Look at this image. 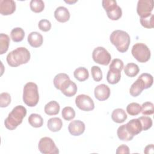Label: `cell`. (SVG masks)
<instances>
[{"label":"cell","instance_id":"24","mask_svg":"<svg viewBox=\"0 0 154 154\" xmlns=\"http://www.w3.org/2000/svg\"><path fill=\"white\" fill-rule=\"evenodd\" d=\"M124 68L125 73L129 77H135L140 72L139 67L137 64L134 63H129L127 64Z\"/></svg>","mask_w":154,"mask_h":154},{"label":"cell","instance_id":"32","mask_svg":"<svg viewBox=\"0 0 154 154\" xmlns=\"http://www.w3.org/2000/svg\"><path fill=\"white\" fill-rule=\"evenodd\" d=\"M69 76L68 75H67L66 73H60L57 74L54 78V85L55 86V87L59 90L60 87L61 86V85L62 84V83L65 81L66 79H69Z\"/></svg>","mask_w":154,"mask_h":154},{"label":"cell","instance_id":"21","mask_svg":"<svg viewBox=\"0 0 154 154\" xmlns=\"http://www.w3.org/2000/svg\"><path fill=\"white\" fill-rule=\"evenodd\" d=\"M47 126L51 131L54 132H58L61 129L63 126V122L59 117L51 118L47 122Z\"/></svg>","mask_w":154,"mask_h":154},{"label":"cell","instance_id":"26","mask_svg":"<svg viewBox=\"0 0 154 154\" xmlns=\"http://www.w3.org/2000/svg\"><path fill=\"white\" fill-rule=\"evenodd\" d=\"M28 123L34 128H40L43 125V119L40 114L32 113L28 117Z\"/></svg>","mask_w":154,"mask_h":154},{"label":"cell","instance_id":"29","mask_svg":"<svg viewBox=\"0 0 154 154\" xmlns=\"http://www.w3.org/2000/svg\"><path fill=\"white\" fill-rule=\"evenodd\" d=\"M141 106L137 102H132L128 105L126 111L131 116H137L141 112Z\"/></svg>","mask_w":154,"mask_h":154},{"label":"cell","instance_id":"35","mask_svg":"<svg viewBox=\"0 0 154 154\" xmlns=\"http://www.w3.org/2000/svg\"><path fill=\"white\" fill-rule=\"evenodd\" d=\"M138 119L141 122L143 131H147L152 127L153 123L150 117L147 116H141Z\"/></svg>","mask_w":154,"mask_h":154},{"label":"cell","instance_id":"1","mask_svg":"<svg viewBox=\"0 0 154 154\" xmlns=\"http://www.w3.org/2000/svg\"><path fill=\"white\" fill-rule=\"evenodd\" d=\"M30 52L26 48L19 47L8 53L6 60L10 66L16 67L27 63L30 60Z\"/></svg>","mask_w":154,"mask_h":154},{"label":"cell","instance_id":"12","mask_svg":"<svg viewBox=\"0 0 154 154\" xmlns=\"http://www.w3.org/2000/svg\"><path fill=\"white\" fill-rule=\"evenodd\" d=\"M94 96L99 101L108 99L110 96V89L109 87L104 84L97 85L94 88Z\"/></svg>","mask_w":154,"mask_h":154},{"label":"cell","instance_id":"40","mask_svg":"<svg viewBox=\"0 0 154 154\" xmlns=\"http://www.w3.org/2000/svg\"><path fill=\"white\" fill-rule=\"evenodd\" d=\"M38 26L41 31L47 32L51 28V23L47 19H42L39 21Z\"/></svg>","mask_w":154,"mask_h":154},{"label":"cell","instance_id":"11","mask_svg":"<svg viewBox=\"0 0 154 154\" xmlns=\"http://www.w3.org/2000/svg\"><path fill=\"white\" fill-rule=\"evenodd\" d=\"M77 86L76 84L69 79L64 81L60 87V90L67 97L73 96L77 91Z\"/></svg>","mask_w":154,"mask_h":154},{"label":"cell","instance_id":"15","mask_svg":"<svg viewBox=\"0 0 154 154\" xmlns=\"http://www.w3.org/2000/svg\"><path fill=\"white\" fill-rule=\"evenodd\" d=\"M126 128L129 133L132 136H135L140 134L142 130V126L138 119H133L125 124Z\"/></svg>","mask_w":154,"mask_h":154},{"label":"cell","instance_id":"37","mask_svg":"<svg viewBox=\"0 0 154 154\" xmlns=\"http://www.w3.org/2000/svg\"><path fill=\"white\" fill-rule=\"evenodd\" d=\"M91 72L92 77L95 81L99 82L102 80V72L99 66H92L91 69Z\"/></svg>","mask_w":154,"mask_h":154},{"label":"cell","instance_id":"36","mask_svg":"<svg viewBox=\"0 0 154 154\" xmlns=\"http://www.w3.org/2000/svg\"><path fill=\"white\" fill-rule=\"evenodd\" d=\"M11 96L9 93L4 92L0 94V106L1 108L7 107L11 103Z\"/></svg>","mask_w":154,"mask_h":154},{"label":"cell","instance_id":"17","mask_svg":"<svg viewBox=\"0 0 154 154\" xmlns=\"http://www.w3.org/2000/svg\"><path fill=\"white\" fill-rule=\"evenodd\" d=\"M144 89H146L145 84L143 81L138 77V79L131 85L129 89V93L132 96L137 97L139 96Z\"/></svg>","mask_w":154,"mask_h":154},{"label":"cell","instance_id":"6","mask_svg":"<svg viewBox=\"0 0 154 154\" xmlns=\"http://www.w3.org/2000/svg\"><path fill=\"white\" fill-rule=\"evenodd\" d=\"M102 7L105 10L108 17L112 20H117L122 16V8L117 5L116 1L103 0Z\"/></svg>","mask_w":154,"mask_h":154},{"label":"cell","instance_id":"14","mask_svg":"<svg viewBox=\"0 0 154 154\" xmlns=\"http://www.w3.org/2000/svg\"><path fill=\"white\" fill-rule=\"evenodd\" d=\"M16 10V2L13 0L0 1V13L4 16L13 14Z\"/></svg>","mask_w":154,"mask_h":154},{"label":"cell","instance_id":"20","mask_svg":"<svg viewBox=\"0 0 154 154\" xmlns=\"http://www.w3.org/2000/svg\"><path fill=\"white\" fill-rule=\"evenodd\" d=\"M60 106L59 103L55 100H52L45 105L44 110L46 114L49 116H54L58 114Z\"/></svg>","mask_w":154,"mask_h":154},{"label":"cell","instance_id":"42","mask_svg":"<svg viewBox=\"0 0 154 154\" xmlns=\"http://www.w3.org/2000/svg\"><path fill=\"white\" fill-rule=\"evenodd\" d=\"M144 153L148 154V153H154V146L153 144H149L147 146H146Z\"/></svg>","mask_w":154,"mask_h":154},{"label":"cell","instance_id":"5","mask_svg":"<svg viewBox=\"0 0 154 154\" xmlns=\"http://www.w3.org/2000/svg\"><path fill=\"white\" fill-rule=\"evenodd\" d=\"M133 57L140 63H146L149 60L151 55L150 51L146 45L137 43L133 45L131 50Z\"/></svg>","mask_w":154,"mask_h":154},{"label":"cell","instance_id":"27","mask_svg":"<svg viewBox=\"0 0 154 154\" xmlns=\"http://www.w3.org/2000/svg\"><path fill=\"white\" fill-rule=\"evenodd\" d=\"M11 38L14 42H20L23 40L25 37L24 30L20 27L14 28L10 33Z\"/></svg>","mask_w":154,"mask_h":154},{"label":"cell","instance_id":"2","mask_svg":"<svg viewBox=\"0 0 154 154\" xmlns=\"http://www.w3.org/2000/svg\"><path fill=\"white\" fill-rule=\"evenodd\" d=\"M26 109L22 105H17L9 113L4 121V125L7 129L12 131L15 129L23 121L26 115Z\"/></svg>","mask_w":154,"mask_h":154},{"label":"cell","instance_id":"31","mask_svg":"<svg viewBox=\"0 0 154 154\" xmlns=\"http://www.w3.org/2000/svg\"><path fill=\"white\" fill-rule=\"evenodd\" d=\"M140 23L141 25L146 28H153L154 27V16L152 13L150 15L140 17Z\"/></svg>","mask_w":154,"mask_h":154},{"label":"cell","instance_id":"8","mask_svg":"<svg viewBox=\"0 0 154 154\" xmlns=\"http://www.w3.org/2000/svg\"><path fill=\"white\" fill-rule=\"evenodd\" d=\"M40 152L43 154H57L59 150L52 138L48 137L42 138L38 144Z\"/></svg>","mask_w":154,"mask_h":154},{"label":"cell","instance_id":"9","mask_svg":"<svg viewBox=\"0 0 154 154\" xmlns=\"http://www.w3.org/2000/svg\"><path fill=\"white\" fill-rule=\"evenodd\" d=\"M76 106L84 111H90L94 108V103L93 99L86 94H79L75 99Z\"/></svg>","mask_w":154,"mask_h":154},{"label":"cell","instance_id":"39","mask_svg":"<svg viewBox=\"0 0 154 154\" xmlns=\"http://www.w3.org/2000/svg\"><path fill=\"white\" fill-rule=\"evenodd\" d=\"M124 67V64L122 60L119 58L113 59L109 65V69H116L120 71H122Z\"/></svg>","mask_w":154,"mask_h":154},{"label":"cell","instance_id":"41","mask_svg":"<svg viewBox=\"0 0 154 154\" xmlns=\"http://www.w3.org/2000/svg\"><path fill=\"white\" fill-rule=\"evenodd\" d=\"M130 153V151H129V147L125 144L119 146L116 150L117 154H121V153L126 154V153Z\"/></svg>","mask_w":154,"mask_h":154},{"label":"cell","instance_id":"10","mask_svg":"<svg viewBox=\"0 0 154 154\" xmlns=\"http://www.w3.org/2000/svg\"><path fill=\"white\" fill-rule=\"evenodd\" d=\"M153 8V0H139L138 1L137 12L140 17H146L152 14Z\"/></svg>","mask_w":154,"mask_h":154},{"label":"cell","instance_id":"16","mask_svg":"<svg viewBox=\"0 0 154 154\" xmlns=\"http://www.w3.org/2000/svg\"><path fill=\"white\" fill-rule=\"evenodd\" d=\"M70 13L67 8L60 6L54 11V17L59 22L64 23L67 22L70 19Z\"/></svg>","mask_w":154,"mask_h":154},{"label":"cell","instance_id":"18","mask_svg":"<svg viewBox=\"0 0 154 154\" xmlns=\"http://www.w3.org/2000/svg\"><path fill=\"white\" fill-rule=\"evenodd\" d=\"M28 42L32 47L38 48L42 46L43 42V38L40 33L34 31L28 34Z\"/></svg>","mask_w":154,"mask_h":154},{"label":"cell","instance_id":"23","mask_svg":"<svg viewBox=\"0 0 154 154\" xmlns=\"http://www.w3.org/2000/svg\"><path fill=\"white\" fill-rule=\"evenodd\" d=\"M73 75L75 79L78 81L82 82L87 80L89 77L88 70L83 67H79L76 69L73 72Z\"/></svg>","mask_w":154,"mask_h":154},{"label":"cell","instance_id":"43","mask_svg":"<svg viewBox=\"0 0 154 154\" xmlns=\"http://www.w3.org/2000/svg\"><path fill=\"white\" fill-rule=\"evenodd\" d=\"M77 1H65V2H67V3H68V4H73V3H75V2H76Z\"/></svg>","mask_w":154,"mask_h":154},{"label":"cell","instance_id":"38","mask_svg":"<svg viewBox=\"0 0 154 154\" xmlns=\"http://www.w3.org/2000/svg\"><path fill=\"white\" fill-rule=\"evenodd\" d=\"M144 82L145 84V86H146V89L150 88L152 84H153V76L147 73H143L142 74H141L139 76Z\"/></svg>","mask_w":154,"mask_h":154},{"label":"cell","instance_id":"3","mask_svg":"<svg viewBox=\"0 0 154 154\" xmlns=\"http://www.w3.org/2000/svg\"><path fill=\"white\" fill-rule=\"evenodd\" d=\"M109 40L111 43L116 46L117 51L122 53L128 51L131 43L129 34L125 31L120 29L112 31L109 36Z\"/></svg>","mask_w":154,"mask_h":154},{"label":"cell","instance_id":"22","mask_svg":"<svg viewBox=\"0 0 154 154\" xmlns=\"http://www.w3.org/2000/svg\"><path fill=\"white\" fill-rule=\"evenodd\" d=\"M121 78V71L116 69H109L107 75L106 79L109 84H116L119 82Z\"/></svg>","mask_w":154,"mask_h":154},{"label":"cell","instance_id":"34","mask_svg":"<svg viewBox=\"0 0 154 154\" xmlns=\"http://www.w3.org/2000/svg\"><path fill=\"white\" fill-rule=\"evenodd\" d=\"M141 106V113L143 115H151L154 112V105L153 103L150 102H146L143 103Z\"/></svg>","mask_w":154,"mask_h":154},{"label":"cell","instance_id":"19","mask_svg":"<svg viewBox=\"0 0 154 154\" xmlns=\"http://www.w3.org/2000/svg\"><path fill=\"white\" fill-rule=\"evenodd\" d=\"M127 114L125 111L122 108H117L113 110L111 114L112 120L117 123H122L127 119Z\"/></svg>","mask_w":154,"mask_h":154},{"label":"cell","instance_id":"28","mask_svg":"<svg viewBox=\"0 0 154 154\" xmlns=\"http://www.w3.org/2000/svg\"><path fill=\"white\" fill-rule=\"evenodd\" d=\"M10 37L8 35L1 33L0 34V54L2 55L5 53L9 47Z\"/></svg>","mask_w":154,"mask_h":154},{"label":"cell","instance_id":"13","mask_svg":"<svg viewBox=\"0 0 154 154\" xmlns=\"http://www.w3.org/2000/svg\"><path fill=\"white\" fill-rule=\"evenodd\" d=\"M85 128L84 123L78 120L71 122L68 126L69 132L73 136H79L82 134L85 131Z\"/></svg>","mask_w":154,"mask_h":154},{"label":"cell","instance_id":"25","mask_svg":"<svg viewBox=\"0 0 154 154\" xmlns=\"http://www.w3.org/2000/svg\"><path fill=\"white\" fill-rule=\"evenodd\" d=\"M117 134L119 138L122 141H129L133 139L134 136L131 135L126 128L125 125H121L119 127L117 131Z\"/></svg>","mask_w":154,"mask_h":154},{"label":"cell","instance_id":"33","mask_svg":"<svg viewBox=\"0 0 154 154\" xmlns=\"http://www.w3.org/2000/svg\"><path fill=\"white\" fill-rule=\"evenodd\" d=\"M63 118L67 121L71 120L75 117V111L72 107L66 106L64 107L61 112Z\"/></svg>","mask_w":154,"mask_h":154},{"label":"cell","instance_id":"30","mask_svg":"<svg viewBox=\"0 0 154 154\" xmlns=\"http://www.w3.org/2000/svg\"><path fill=\"white\" fill-rule=\"evenodd\" d=\"M30 8L34 13H40L45 8V3L42 0H31Z\"/></svg>","mask_w":154,"mask_h":154},{"label":"cell","instance_id":"7","mask_svg":"<svg viewBox=\"0 0 154 154\" xmlns=\"http://www.w3.org/2000/svg\"><path fill=\"white\" fill-rule=\"evenodd\" d=\"M92 58L94 61L97 64L107 66L109 64L111 59V54L103 47L99 46L93 51Z\"/></svg>","mask_w":154,"mask_h":154},{"label":"cell","instance_id":"4","mask_svg":"<svg viewBox=\"0 0 154 154\" xmlns=\"http://www.w3.org/2000/svg\"><path fill=\"white\" fill-rule=\"evenodd\" d=\"M23 102L29 107L35 106L39 100L37 85L33 82H27L23 90Z\"/></svg>","mask_w":154,"mask_h":154}]
</instances>
